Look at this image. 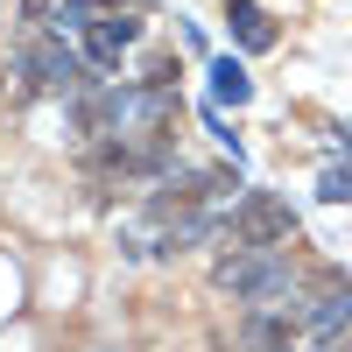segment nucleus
<instances>
[{
  "label": "nucleus",
  "mask_w": 352,
  "mask_h": 352,
  "mask_svg": "<svg viewBox=\"0 0 352 352\" xmlns=\"http://www.w3.org/2000/svg\"><path fill=\"white\" fill-rule=\"evenodd\" d=\"M289 232H296V212H289L282 197L247 190L240 204H232V240L240 247H289Z\"/></svg>",
  "instance_id": "7ed1b4c3"
},
{
  "label": "nucleus",
  "mask_w": 352,
  "mask_h": 352,
  "mask_svg": "<svg viewBox=\"0 0 352 352\" xmlns=\"http://www.w3.org/2000/svg\"><path fill=\"white\" fill-rule=\"evenodd\" d=\"M99 14H92V0H56V14H50V36H85Z\"/></svg>",
  "instance_id": "0eeeda50"
},
{
  "label": "nucleus",
  "mask_w": 352,
  "mask_h": 352,
  "mask_svg": "<svg viewBox=\"0 0 352 352\" xmlns=\"http://www.w3.org/2000/svg\"><path fill=\"white\" fill-rule=\"evenodd\" d=\"M106 8H148V0H106Z\"/></svg>",
  "instance_id": "9d476101"
},
{
  "label": "nucleus",
  "mask_w": 352,
  "mask_h": 352,
  "mask_svg": "<svg viewBox=\"0 0 352 352\" xmlns=\"http://www.w3.org/2000/svg\"><path fill=\"white\" fill-rule=\"evenodd\" d=\"M21 78H28V85H50V92H71V99L92 92V78H85L78 50H71L64 36H28V43H21Z\"/></svg>",
  "instance_id": "f03ea898"
},
{
  "label": "nucleus",
  "mask_w": 352,
  "mask_h": 352,
  "mask_svg": "<svg viewBox=\"0 0 352 352\" xmlns=\"http://www.w3.org/2000/svg\"><path fill=\"white\" fill-rule=\"evenodd\" d=\"M50 14H56V0H21V21L28 28H50Z\"/></svg>",
  "instance_id": "6e6552de"
},
{
  "label": "nucleus",
  "mask_w": 352,
  "mask_h": 352,
  "mask_svg": "<svg viewBox=\"0 0 352 352\" xmlns=\"http://www.w3.org/2000/svg\"><path fill=\"white\" fill-rule=\"evenodd\" d=\"M212 282L226 289L232 303H247V310H268L275 296H289V282H296V268H289V254H275V247H232L219 268H212Z\"/></svg>",
  "instance_id": "f257e3e1"
},
{
  "label": "nucleus",
  "mask_w": 352,
  "mask_h": 352,
  "mask_svg": "<svg viewBox=\"0 0 352 352\" xmlns=\"http://www.w3.org/2000/svg\"><path fill=\"white\" fill-rule=\"evenodd\" d=\"M324 197H352V169H324Z\"/></svg>",
  "instance_id": "1a4fd4ad"
},
{
  "label": "nucleus",
  "mask_w": 352,
  "mask_h": 352,
  "mask_svg": "<svg viewBox=\"0 0 352 352\" xmlns=\"http://www.w3.org/2000/svg\"><path fill=\"white\" fill-rule=\"evenodd\" d=\"M141 36V21H120V14H99L92 28H85V56L92 64H120V50Z\"/></svg>",
  "instance_id": "20e7f679"
},
{
  "label": "nucleus",
  "mask_w": 352,
  "mask_h": 352,
  "mask_svg": "<svg viewBox=\"0 0 352 352\" xmlns=\"http://www.w3.org/2000/svg\"><path fill=\"white\" fill-rule=\"evenodd\" d=\"M212 92H219L226 106H247V92H254V85H247V71L232 64V56H219V64H212Z\"/></svg>",
  "instance_id": "423d86ee"
},
{
  "label": "nucleus",
  "mask_w": 352,
  "mask_h": 352,
  "mask_svg": "<svg viewBox=\"0 0 352 352\" xmlns=\"http://www.w3.org/2000/svg\"><path fill=\"white\" fill-rule=\"evenodd\" d=\"M226 14H232V36H240L247 50H268V43H275V21H268V14H261V8H254V0H232V8H226Z\"/></svg>",
  "instance_id": "39448f33"
}]
</instances>
